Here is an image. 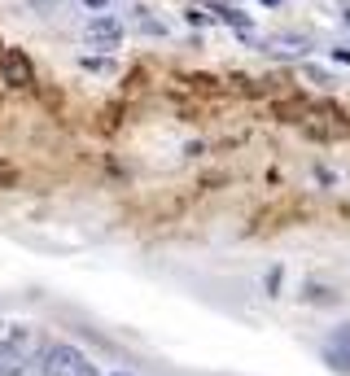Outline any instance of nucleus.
I'll list each match as a JSON object with an SVG mask.
<instances>
[{"mask_svg": "<svg viewBox=\"0 0 350 376\" xmlns=\"http://www.w3.org/2000/svg\"><path fill=\"white\" fill-rule=\"evenodd\" d=\"M40 372L44 376H101V368H96L79 346H71V341H53V346H44Z\"/></svg>", "mask_w": 350, "mask_h": 376, "instance_id": "nucleus-1", "label": "nucleus"}, {"mask_svg": "<svg viewBox=\"0 0 350 376\" xmlns=\"http://www.w3.org/2000/svg\"><path fill=\"white\" fill-rule=\"evenodd\" d=\"M83 40H88V48L110 53V48H119V40H123V22L110 18V13H96V18L88 22V31H83Z\"/></svg>", "mask_w": 350, "mask_h": 376, "instance_id": "nucleus-2", "label": "nucleus"}, {"mask_svg": "<svg viewBox=\"0 0 350 376\" xmlns=\"http://www.w3.org/2000/svg\"><path fill=\"white\" fill-rule=\"evenodd\" d=\"M0 79L13 84V88L36 84V70H31V61L22 57V48H0Z\"/></svg>", "mask_w": 350, "mask_h": 376, "instance_id": "nucleus-3", "label": "nucleus"}, {"mask_svg": "<svg viewBox=\"0 0 350 376\" xmlns=\"http://www.w3.org/2000/svg\"><path fill=\"white\" fill-rule=\"evenodd\" d=\"M31 346H36V329L31 324H5L0 329V354L5 359H27Z\"/></svg>", "mask_w": 350, "mask_h": 376, "instance_id": "nucleus-4", "label": "nucleus"}, {"mask_svg": "<svg viewBox=\"0 0 350 376\" xmlns=\"http://www.w3.org/2000/svg\"><path fill=\"white\" fill-rule=\"evenodd\" d=\"M324 359H328V368H337L350 376V324H342V329H333L328 341H324Z\"/></svg>", "mask_w": 350, "mask_h": 376, "instance_id": "nucleus-5", "label": "nucleus"}, {"mask_svg": "<svg viewBox=\"0 0 350 376\" xmlns=\"http://www.w3.org/2000/svg\"><path fill=\"white\" fill-rule=\"evenodd\" d=\"M214 9H219V18H224L228 27H237L241 36H249V18H245L241 9H232V5H214Z\"/></svg>", "mask_w": 350, "mask_h": 376, "instance_id": "nucleus-6", "label": "nucleus"}, {"mask_svg": "<svg viewBox=\"0 0 350 376\" xmlns=\"http://www.w3.org/2000/svg\"><path fill=\"white\" fill-rule=\"evenodd\" d=\"M27 368H31V359H5L0 354V376H27Z\"/></svg>", "mask_w": 350, "mask_h": 376, "instance_id": "nucleus-7", "label": "nucleus"}, {"mask_svg": "<svg viewBox=\"0 0 350 376\" xmlns=\"http://www.w3.org/2000/svg\"><path fill=\"white\" fill-rule=\"evenodd\" d=\"M13 179H18V171H13L9 162H0V188H13Z\"/></svg>", "mask_w": 350, "mask_h": 376, "instance_id": "nucleus-8", "label": "nucleus"}, {"mask_svg": "<svg viewBox=\"0 0 350 376\" xmlns=\"http://www.w3.org/2000/svg\"><path fill=\"white\" fill-rule=\"evenodd\" d=\"M79 66H83V70H110V61H101V57H83Z\"/></svg>", "mask_w": 350, "mask_h": 376, "instance_id": "nucleus-9", "label": "nucleus"}, {"mask_svg": "<svg viewBox=\"0 0 350 376\" xmlns=\"http://www.w3.org/2000/svg\"><path fill=\"white\" fill-rule=\"evenodd\" d=\"M105 5V0H88V9H101Z\"/></svg>", "mask_w": 350, "mask_h": 376, "instance_id": "nucleus-10", "label": "nucleus"}, {"mask_svg": "<svg viewBox=\"0 0 350 376\" xmlns=\"http://www.w3.org/2000/svg\"><path fill=\"white\" fill-rule=\"evenodd\" d=\"M114 376H131V372H114Z\"/></svg>", "mask_w": 350, "mask_h": 376, "instance_id": "nucleus-11", "label": "nucleus"}, {"mask_svg": "<svg viewBox=\"0 0 350 376\" xmlns=\"http://www.w3.org/2000/svg\"><path fill=\"white\" fill-rule=\"evenodd\" d=\"M263 5H276V0H263Z\"/></svg>", "mask_w": 350, "mask_h": 376, "instance_id": "nucleus-12", "label": "nucleus"}, {"mask_svg": "<svg viewBox=\"0 0 350 376\" xmlns=\"http://www.w3.org/2000/svg\"><path fill=\"white\" fill-rule=\"evenodd\" d=\"M346 22H350V13H346Z\"/></svg>", "mask_w": 350, "mask_h": 376, "instance_id": "nucleus-13", "label": "nucleus"}]
</instances>
